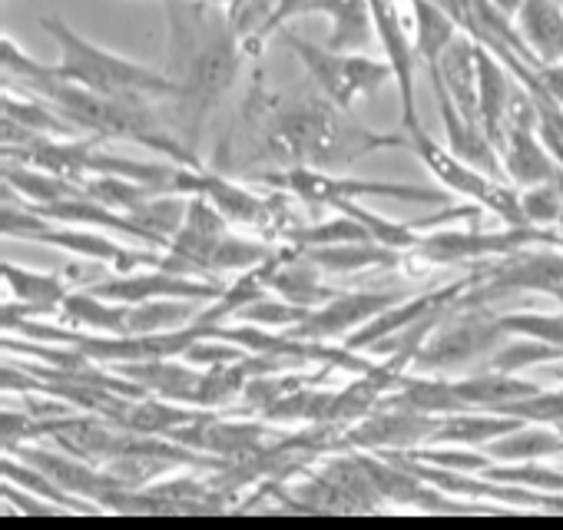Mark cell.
<instances>
[{"instance_id": "13", "label": "cell", "mask_w": 563, "mask_h": 530, "mask_svg": "<svg viewBox=\"0 0 563 530\" xmlns=\"http://www.w3.org/2000/svg\"><path fill=\"white\" fill-rule=\"evenodd\" d=\"M451 388L467 411H500V415H507L510 405L543 391L537 382L497 368H477L461 378H451Z\"/></svg>"}, {"instance_id": "5", "label": "cell", "mask_w": 563, "mask_h": 530, "mask_svg": "<svg viewBox=\"0 0 563 530\" xmlns=\"http://www.w3.org/2000/svg\"><path fill=\"white\" fill-rule=\"evenodd\" d=\"M282 44H286L309 70L316 90L322 97H329L332 103H339L342 110H352L358 97L375 93L385 84H395V67L382 57H368V54H339L332 47H319L309 41H299L289 31H278Z\"/></svg>"}, {"instance_id": "16", "label": "cell", "mask_w": 563, "mask_h": 530, "mask_svg": "<svg viewBox=\"0 0 563 530\" xmlns=\"http://www.w3.org/2000/svg\"><path fill=\"white\" fill-rule=\"evenodd\" d=\"M306 14L329 18V44L325 47H332L339 54L365 51L378 37L372 0H312Z\"/></svg>"}, {"instance_id": "24", "label": "cell", "mask_w": 563, "mask_h": 530, "mask_svg": "<svg viewBox=\"0 0 563 530\" xmlns=\"http://www.w3.org/2000/svg\"><path fill=\"white\" fill-rule=\"evenodd\" d=\"M411 14H415V60L431 70L438 67L444 51L461 37L457 21L438 0H411Z\"/></svg>"}, {"instance_id": "15", "label": "cell", "mask_w": 563, "mask_h": 530, "mask_svg": "<svg viewBox=\"0 0 563 530\" xmlns=\"http://www.w3.org/2000/svg\"><path fill=\"white\" fill-rule=\"evenodd\" d=\"M514 90L517 87L510 84L504 64L484 44H477V123L497 150L504 143V123Z\"/></svg>"}, {"instance_id": "14", "label": "cell", "mask_w": 563, "mask_h": 530, "mask_svg": "<svg viewBox=\"0 0 563 530\" xmlns=\"http://www.w3.org/2000/svg\"><path fill=\"white\" fill-rule=\"evenodd\" d=\"M523 51L540 67H563V4L560 0H523L514 18Z\"/></svg>"}, {"instance_id": "35", "label": "cell", "mask_w": 563, "mask_h": 530, "mask_svg": "<svg viewBox=\"0 0 563 530\" xmlns=\"http://www.w3.org/2000/svg\"><path fill=\"white\" fill-rule=\"evenodd\" d=\"M560 4H563V0H560Z\"/></svg>"}, {"instance_id": "23", "label": "cell", "mask_w": 563, "mask_h": 530, "mask_svg": "<svg viewBox=\"0 0 563 530\" xmlns=\"http://www.w3.org/2000/svg\"><path fill=\"white\" fill-rule=\"evenodd\" d=\"M4 120L18 123L21 130H27L31 136H57V140H70V136H90L80 126H74L51 100L37 97V93H4Z\"/></svg>"}, {"instance_id": "31", "label": "cell", "mask_w": 563, "mask_h": 530, "mask_svg": "<svg viewBox=\"0 0 563 530\" xmlns=\"http://www.w3.org/2000/svg\"><path fill=\"white\" fill-rule=\"evenodd\" d=\"M0 64H4V80L14 87H27V84H37V80L57 74V64L34 60L11 34H4V41H0Z\"/></svg>"}, {"instance_id": "19", "label": "cell", "mask_w": 563, "mask_h": 530, "mask_svg": "<svg viewBox=\"0 0 563 530\" xmlns=\"http://www.w3.org/2000/svg\"><path fill=\"white\" fill-rule=\"evenodd\" d=\"M0 279H4L11 299L31 302V306H47L54 312L64 309V299L77 286L74 276H70V269H64V273H41V269H27V265H18L11 258L0 262Z\"/></svg>"}, {"instance_id": "20", "label": "cell", "mask_w": 563, "mask_h": 530, "mask_svg": "<svg viewBox=\"0 0 563 530\" xmlns=\"http://www.w3.org/2000/svg\"><path fill=\"white\" fill-rule=\"evenodd\" d=\"M484 451L490 454V461L497 464H523V461H547L563 454V431L543 428V421H523L520 428L494 438L490 444H484Z\"/></svg>"}, {"instance_id": "27", "label": "cell", "mask_w": 563, "mask_h": 530, "mask_svg": "<svg viewBox=\"0 0 563 530\" xmlns=\"http://www.w3.org/2000/svg\"><path fill=\"white\" fill-rule=\"evenodd\" d=\"M186 212H189V196L186 192H156L143 206H136L130 216L153 235V242L159 249H166V242L183 229Z\"/></svg>"}, {"instance_id": "3", "label": "cell", "mask_w": 563, "mask_h": 530, "mask_svg": "<svg viewBox=\"0 0 563 530\" xmlns=\"http://www.w3.org/2000/svg\"><path fill=\"white\" fill-rule=\"evenodd\" d=\"M507 339L510 335L500 329L497 316H487L484 306H471L457 299L451 312L438 322V329L418 349L411 372L448 375V378H454L457 372L461 375L477 372Z\"/></svg>"}, {"instance_id": "17", "label": "cell", "mask_w": 563, "mask_h": 530, "mask_svg": "<svg viewBox=\"0 0 563 530\" xmlns=\"http://www.w3.org/2000/svg\"><path fill=\"white\" fill-rule=\"evenodd\" d=\"M325 276H349V273H365V269H398L408 258V252L388 249L375 239L368 242H335V245H312L302 249Z\"/></svg>"}, {"instance_id": "6", "label": "cell", "mask_w": 563, "mask_h": 530, "mask_svg": "<svg viewBox=\"0 0 563 530\" xmlns=\"http://www.w3.org/2000/svg\"><path fill=\"white\" fill-rule=\"evenodd\" d=\"M262 183L302 199L306 206H325V209L339 199H365V196H385V199L424 202V206H444L448 202L444 189L408 186V183H382V179H352V176H335V173L312 169V166H286L282 173L262 176Z\"/></svg>"}, {"instance_id": "32", "label": "cell", "mask_w": 563, "mask_h": 530, "mask_svg": "<svg viewBox=\"0 0 563 530\" xmlns=\"http://www.w3.org/2000/svg\"><path fill=\"white\" fill-rule=\"evenodd\" d=\"M4 500L11 504V507H18L21 514H37V517H60V514H67L64 507H57V504H51V500H44V497H37L34 490H24V487H18V484H11V481H4Z\"/></svg>"}, {"instance_id": "10", "label": "cell", "mask_w": 563, "mask_h": 530, "mask_svg": "<svg viewBox=\"0 0 563 530\" xmlns=\"http://www.w3.org/2000/svg\"><path fill=\"white\" fill-rule=\"evenodd\" d=\"M405 292H391V289H372V292H335L325 306L312 309L306 322H299L292 329V335L299 339H312V342H345L349 335H355L362 325H368L372 319H378L382 312H388L391 306L405 302Z\"/></svg>"}, {"instance_id": "7", "label": "cell", "mask_w": 563, "mask_h": 530, "mask_svg": "<svg viewBox=\"0 0 563 530\" xmlns=\"http://www.w3.org/2000/svg\"><path fill=\"white\" fill-rule=\"evenodd\" d=\"M411 150L421 156V163L434 173V179L444 186V189H454L461 196H467L471 202L484 206L487 212L500 216L507 225H527L523 219V209H520V189L514 183H504L477 166H471L467 159H461L451 146H438L424 126L411 130Z\"/></svg>"}, {"instance_id": "30", "label": "cell", "mask_w": 563, "mask_h": 530, "mask_svg": "<svg viewBox=\"0 0 563 530\" xmlns=\"http://www.w3.org/2000/svg\"><path fill=\"white\" fill-rule=\"evenodd\" d=\"M309 312H312V309H302V306H296V302H289V299L268 296V292H265V296H258L255 302L242 306L232 319H235V322H252V325H262V329L278 332V329H296L299 322L309 319Z\"/></svg>"}, {"instance_id": "33", "label": "cell", "mask_w": 563, "mask_h": 530, "mask_svg": "<svg viewBox=\"0 0 563 530\" xmlns=\"http://www.w3.org/2000/svg\"><path fill=\"white\" fill-rule=\"evenodd\" d=\"M312 0H272V18H268V34H278L286 21L302 18Z\"/></svg>"}, {"instance_id": "9", "label": "cell", "mask_w": 563, "mask_h": 530, "mask_svg": "<svg viewBox=\"0 0 563 530\" xmlns=\"http://www.w3.org/2000/svg\"><path fill=\"white\" fill-rule=\"evenodd\" d=\"M90 292L113 299V302H150V299H196V302H216L229 286L219 279H196V276H176L159 265H146L136 273H123L113 279H100L87 286Z\"/></svg>"}, {"instance_id": "18", "label": "cell", "mask_w": 563, "mask_h": 530, "mask_svg": "<svg viewBox=\"0 0 563 530\" xmlns=\"http://www.w3.org/2000/svg\"><path fill=\"white\" fill-rule=\"evenodd\" d=\"M523 418L517 415H500V411H454L441 415L438 428L428 444H457V448H484L494 438L520 428Z\"/></svg>"}, {"instance_id": "26", "label": "cell", "mask_w": 563, "mask_h": 530, "mask_svg": "<svg viewBox=\"0 0 563 530\" xmlns=\"http://www.w3.org/2000/svg\"><path fill=\"white\" fill-rule=\"evenodd\" d=\"M202 302L196 299H150V302H133L126 316V335H159L173 329H186L196 322Z\"/></svg>"}, {"instance_id": "2", "label": "cell", "mask_w": 563, "mask_h": 530, "mask_svg": "<svg viewBox=\"0 0 563 530\" xmlns=\"http://www.w3.org/2000/svg\"><path fill=\"white\" fill-rule=\"evenodd\" d=\"M41 27L54 37L60 60L57 77L80 84L87 90L107 93V97H126V100H173L179 87L166 70L143 67L130 57H120L87 37H80L67 21L44 18Z\"/></svg>"}, {"instance_id": "22", "label": "cell", "mask_w": 563, "mask_h": 530, "mask_svg": "<svg viewBox=\"0 0 563 530\" xmlns=\"http://www.w3.org/2000/svg\"><path fill=\"white\" fill-rule=\"evenodd\" d=\"M4 186L27 206H54L74 196H84V183H74L67 176H57L51 169H37L27 163H11L4 166Z\"/></svg>"}, {"instance_id": "25", "label": "cell", "mask_w": 563, "mask_h": 530, "mask_svg": "<svg viewBox=\"0 0 563 530\" xmlns=\"http://www.w3.org/2000/svg\"><path fill=\"white\" fill-rule=\"evenodd\" d=\"M4 481L18 484V487H24V490H34L37 497H44V500L64 507L67 514H103V510H107V507H100L97 500H87V497H77V494L64 490L47 471H41L37 464L18 457V454H11V451H8V457H4Z\"/></svg>"}, {"instance_id": "21", "label": "cell", "mask_w": 563, "mask_h": 530, "mask_svg": "<svg viewBox=\"0 0 563 530\" xmlns=\"http://www.w3.org/2000/svg\"><path fill=\"white\" fill-rule=\"evenodd\" d=\"M126 316H130V302H113L90 289L70 292L60 309L64 325L90 335H126Z\"/></svg>"}, {"instance_id": "29", "label": "cell", "mask_w": 563, "mask_h": 530, "mask_svg": "<svg viewBox=\"0 0 563 530\" xmlns=\"http://www.w3.org/2000/svg\"><path fill=\"white\" fill-rule=\"evenodd\" d=\"M278 252L275 242L242 239V235H222V242L212 252V273H249L255 265L268 262Z\"/></svg>"}, {"instance_id": "11", "label": "cell", "mask_w": 563, "mask_h": 530, "mask_svg": "<svg viewBox=\"0 0 563 530\" xmlns=\"http://www.w3.org/2000/svg\"><path fill=\"white\" fill-rule=\"evenodd\" d=\"M438 428V415H421L408 408L382 405L368 418L355 421L352 428H342L339 448H358V451H405V448H424Z\"/></svg>"}, {"instance_id": "34", "label": "cell", "mask_w": 563, "mask_h": 530, "mask_svg": "<svg viewBox=\"0 0 563 530\" xmlns=\"http://www.w3.org/2000/svg\"><path fill=\"white\" fill-rule=\"evenodd\" d=\"M490 8H494L497 14H504L507 21H514V18H517V11L523 8V0H490Z\"/></svg>"}, {"instance_id": "1", "label": "cell", "mask_w": 563, "mask_h": 530, "mask_svg": "<svg viewBox=\"0 0 563 530\" xmlns=\"http://www.w3.org/2000/svg\"><path fill=\"white\" fill-rule=\"evenodd\" d=\"M169 14V47H166V74L179 87L173 97L176 113L173 126L179 140L196 150L202 130L239 70L245 67V44L239 41L229 14L206 0H166Z\"/></svg>"}, {"instance_id": "28", "label": "cell", "mask_w": 563, "mask_h": 530, "mask_svg": "<svg viewBox=\"0 0 563 530\" xmlns=\"http://www.w3.org/2000/svg\"><path fill=\"white\" fill-rule=\"evenodd\" d=\"M560 358H563V349H556V345H547V342L527 339V335H510V339L487 358L484 368L523 375V372L533 368V365H547V362H560Z\"/></svg>"}, {"instance_id": "4", "label": "cell", "mask_w": 563, "mask_h": 530, "mask_svg": "<svg viewBox=\"0 0 563 530\" xmlns=\"http://www.w3.org/2000/svg\"><path fill=\"white\" fill-rule=\"evenodd\" d=\"M378 150H411V136L365 130L358 120H352V110H342L339 103H332L329 97L316 90L312 120H309L306 146H302V166L332 173Z\"/></svg>"}, {"instance_id": "12", "label": "cell", "mask_w": 563, "mask_h": 530, "mask_svg": "<svg viewBox=\"0 0 563 530\" xmlns=\"http://www.w3.org/2000/svg\"><path fill=\"white\" fill-rule=\"evenodd\" d=\"M375 11V34L385 47V60L395 67V87H398V100H401V130L411 133L421 126L418 120V107H415V44H408V31H405V18L398 11V0H372Z\"/></svg>"}, {"instance_id": "8", "label": "cell", "mask_w": 563, "mask_h": 530, "mask_svg": "<svg viewBox=\"0 0 563 530\" xmlns=\"http://www.w3.org/2000/svg\"><path fill=\"white\" fill-rule=\"evenodd\" d=\"M169 192H186L196 196L202 192L206 199H212V206L229 219V225H249V229H268L275 225V202L206 169V166H179L173 189Z\"/></svg>"}]
</instances>
